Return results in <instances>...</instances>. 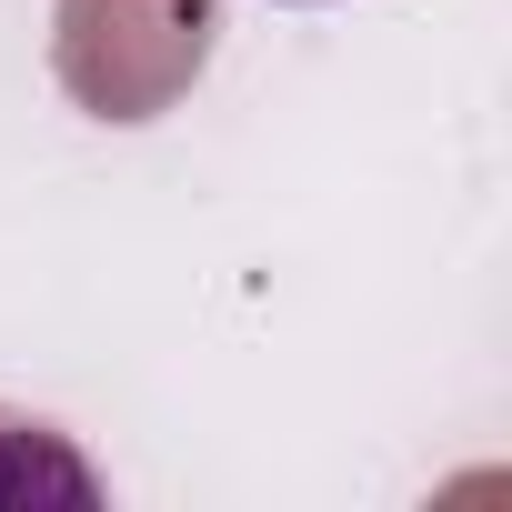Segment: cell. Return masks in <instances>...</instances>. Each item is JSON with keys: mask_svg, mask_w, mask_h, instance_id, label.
<instances>
[{"mask_svg": "<svg viewBox=\"0 0 512 512\" xmlns=\"http://www.w3.org/2000/svg\"><path fill=\"white\" fill-rule=\"evenodd\" d=\"M221 41V0H61L51 61L61 91L91 121H151L171 111Z\"/></svg>", "mask_w": 512, "mask_h": 512, "instance_id": "1", "label": "cell"}, {"mask_svg": "<svg viewBox=\"0 0 512 512\" xmlns=\"http://www.w3.org/2000/svg\"><path fill=\"white\" fill-rule=\"evenodd\" d=\"M0 502H101V482L51 422L0 412Z\"/></svg>", "mask_w": 512, "mask_h": 512, "instance_id": "2", "label": "cell"}]
</instances>
